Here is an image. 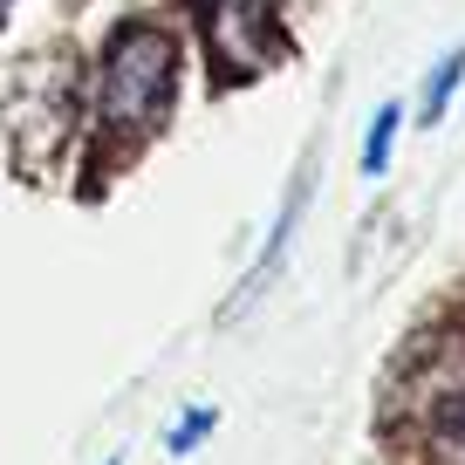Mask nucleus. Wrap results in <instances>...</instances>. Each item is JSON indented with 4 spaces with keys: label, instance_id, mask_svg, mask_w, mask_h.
Wrapping results in <instances>:
<instances>
[{
    "label": "nucleus",
    "instance_id": "8",
    "mask_svg": "<svg viewBox=\"0 0 465 465\" xmlns=\"http://www.w3.org/2000/svg\"><path fill=\"white\" fill-rule=\"evenodd\" d=\"M213 424H219V411H213V404H192L185 418L164 424V451H172V459H192V451L213 438Z\"/></svg>",
    "mask_w": 465,
    "mask_h": 465
},
{
    "label": "nucleus",
    "instance_id": "9",
    "mask_svg": "<svg viewBox=\"0 0 465 465\" xmlns=\"http://www.w3.org/2000/svg\"><path fill=\"white\" fill-rule=\"evenodd\" d=\"M103 465H124V459H103Z\"/></svg>",
    "mask_w": 465,
    "mask_h": 465
},
{
    "label": "nucleus",
    "instance_id": "2",
    "mask_svg": "<svg viewBox=\"0 0 465 465\" xmlns=\"http://www.w3.org/2000/svg\"><path fill=\"white\" fill-rule=\"evenodd\" d=\"M192 15H199V48L219 83H253L267 62L288 55L274 0H192Z\"/></svg>",
    "mask_w": 465,
    "mask_h": 465
},
{
    "label": "nucleus",
    "instance_id": "5",
    "mask_svg": "<svg viewBox=\"0 0 465 465\" xmlns=\"http://www.w3.org/2000/svg\"><path fill=\"white\" fill-rule=\"evenodd\" d=\"M459 89H465V42L445 48V55L431 62V75H424V96H418V124H424V131L451 110V96H459Z\"/></svg>",
    "mask_w": 465,
    "mask_h": 465
},
{
    "label": "nucleus",
    "instance_id": "7",
    "mask_svg": "<svg viewBox=\"0 0 465 465\" xmlns=\"http://www.w3.org/2000/svg\"><path fill=\"white\" fill-rule=\"evenodd\" d=\"M431 451L438 465H465V391L431 411Z\"/></svg>",
    "mask_w": 465,
    "mask_h": 465
},
{
    "label": "nucleus",
    "instance_id": "1",
    "mask_svg": "<svg viewBox=\"0 0 465 465\" xmlns=\"http://www.w3.org/2000/svg\"><path fill=\"white\" fill-rule=\"evenodd\" d=\"M178 48L172 28L158 21H131L116 28L110 48H103V75H96V124L103 137H151L164 131V116L178 103Z\"/></svg>",
    "mask_w": 465,
    "mask_h": 465
},
{
    "label": "nucleus",
    "instance_id": "6",
    "mask_svg": "<svg viewBox=\"0 0 465 465\" xmlns=\"http://www.w3.org/2000/svg\"><path fill=\"white\" fill-rule=\"evenodd\" d=\"M397 124H404V103H397V96H383V103H377V116H370V137H363V178H383V172H391Z\"/></svg>",
    "mask_w": 465,
    "mask_h": 465
},
{
    "label": "nucleus",
    "instance_id": "4",
    "mask_svg": "<svg viewBox=\"0 0 465 465\" xmlns=\"http://www.w3.org/2000/svg\"><path fill=\"white\" fill-rule=\"evenodd\" d=\"M302 205H308V172H302V185L288 192V205H281L274 232H267L261 261H253V274L240 281V288H232V302H226V315H219V322H232V315H240V308H253V302H261V288H267V281L281 274V261H288V240H294V219H302Z\"/></svg>",
    "mask_w": 465,
    "mask_h": 465
},
{
    "label": "nucleus",
    "instance_id": "3",
    "mask_svg": "<svg viewBox=\"0 0 465 465\" xmlns=\"http://www.w3.org/2000/svg\"><path fill=\"white\" fill-rule=\"evenodd\" d=\"M15 124H28V131L15 137V158L28 164V172H48V164L69 151V131H75L69 75H48V62H35V69L15 83Z\"/></svg>",
    "mask_w": 465,
    "mask_h": 465
}]
</instances>
